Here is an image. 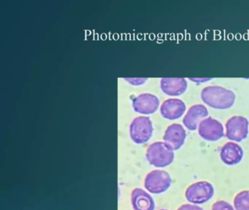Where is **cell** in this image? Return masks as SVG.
<instances>
[{"label": "cell", "mask_w": 249, "mask_h": 210, "mask_svg": "<svg viewBox=\"0 0 249 210\" xmlns=\"http://www.w3.org/2000/svg\"><path fill=\"white\" fill-rule=\"evenodd\" d=\"M201 98L211 107L226 109L234 105L235 94L234 92L225 88L212 86L204 88L201 92Z\"/></svg>", "instance_id": "obj_1"}, {"label": "cell", "mask_w": 249, "mask_h": 210, "mask_svg": "<svg viewBox=\"0 0 249 210\" xmlns=\"http://www.w3.org/2000/svg\"><path fill=\"white\" fill-rule=\"evenodd\" d=\"M147 160L155 167L163 168L169 166L174 160V150L170 145L162 141L153 143L146 150Z\"/></svg>", "instance_id": "obj_2"}, {"label": "cell", "mask_w": 249, "mask_h": 210, "mask_svg": "<svg viewBox=\"0 0 249 210\" xmlns=\"http://www.w3.org/2000/svg\"><path fill=\"white\" fill-rule=\"evenodd\" d=\"M131 139L136 144L147 142L152 137L153 124L149 117L140 116L135 118L129 126Z\"/></svg>", "instance_id": "obj_3"}, {"label": "cell", "mask_w": 249, "mask_h": 210, "mask_svg": "<svg viewBox=\"0 0 249 210\" xmlns=\"http://www.w3.org/2000/svg\"><path fill=\"white\" fill-rule=\"evenodd\" d=\"M172 184L171 176L164 170H154L146 175L144 186L148 192L160 194L169 189Z\"/></svg>", "instance_id": "obj_4"}, {"label": "cell", "mask_w": 249, "mask_h": 210, "mask_svg": "<svg viewBox=\"0 0 249 210\" xmlns=\"http://www.w3.org/2000/svg\"><path fill=\"white\" fill-rule=\"evenodd\" d=\"M214 195L212 184L206 181H199L188 187L186 191V200L195 204H202L211 200Z\"/></svg>", "instance_id": "obj_5"}, {"label": "cell", "mask_w": 249, "mask_h": 210, "mask_svg": "<svg viewBox=\"0 0 249 210\" xmlns=\"http://www.w3.org/2000/svg\"><path fill=\"white\" fill-rule=\"evenodd\" d=\"M249 134V121L243 116H233L226 123V137L229 140L240 142Z\"/></svg>", "instance_id": "obj_6"}, {"label": "cell", "mask_w": 249, "mask_h": 210, "mask_svg": "<svg viewBox=\"0 0 249 210\" xmlns=\"http://www.w3.org/2000/svg\"><path fill=\"white\" fill-rule=\"evenodd\" d=\"M198 131L199 136L207 141H217L224 136L222 124L211 117L205 118L199 123Z\"/></svg>", "instance_id": "obj_7"}, {"label": "cell", "mask_w": 249, "mask_h": 210, "mask_svg": "<svg viewBox=\"0 0 249 210\" xmlns=\"http://www.w3.org/2000/svg\"><path fill=\"white\" fill-rule=\"evenodd\" d=\"M160 106V99L151 93H141L132 100L134 110L138 113L149 115L154 113Z\"/></svg>", "instance_id": "obj_8"}, {"label": "cell", "mask_w": 249, "mask_h": 210, "mask_svg": "<svg viewBox=\"0 0 249 210\" xmlns=\"http://www.w3.org/2000/svg\"><path fill=\"white\" fill-rule=\"evenodd\" d=\"M186 133L180 124L173 123L169 125L164 133V142L170 145L173 150H178L183 145L186 140Z\"/></svg>", "instance_id": "obj_9"}, {"label": "cell", "mask_w": 249, "mask_h": 210, "mask_svg": "<svg viewBox=\"0 0 249 210\" xmlns=\"http://www.w3.org/2000/svg\"><path fill=\"white\" fill-rule=\"evenodd\" d=\"M186 106L183 101L178 99H168L163 102L160 108L161 115L166 119H178L184 114Z\"/></svg>", "instance_id": "obj_10"}, {"label": "cell", "mask_w": 249, "mask_h": 210, "mask_svg": "<svg viewBox=\"0 0 249 210\" xmlns=\"http://www.w3.org/2000/svg\"><path fill=\"white\" fill-rule=\"evenodd\" d=\"M208 115V109L204 105H193L189 108V111L183 118V124L190 131H195L199 126V123Z\"/></svg>", "instance_id": "obj_11"}, {"label": "cell", "mask_w": 249, "mask_h": 210, "mask_svg": "<svg viewBox=\"0 0 249 210\" xmlns=\"http://www.w3.org/2000/svg\"><path fill=\"white\" fill-rule=\"evenodd\" d=\"M220 157L225 164L233 166L241 161L243 157V150L237 143L230 141L221 147Z\"/></svg>", "instance_id": "obj_12"}, {"label": "cell", "mask_w": 249, "mask_h": 210, "mask_svg": "<svg viewBox=\"0 0 249 210\" xmlns=\"http://www.w3.org/2000/svg\"><path fill=\"white\" fill-rule=\"evenodd\" d=\"M134 210H154L155 202L151 195L141 188H135L131 195Z\"/></svg>", "instance_id": "obj_13"}, {"label": "cell", "mask_w": 249, "mask_h": 210, "mask_svg": "<svg viewBox=\"0 0 249 210\" xmlns=\"http://www.w3.org/2000/svg\"><path fill=\"white\" fill-rule=\"evenodd\" d=\"M160 86L161 90L168 96H180L187 89V82L184 78H162Z\"/></svg>", "instance_id": "obj_14"}, {"label": "cell", "mask_w": 249, "mask_h": 210, "mask_svg": "<svg viewBox=\"0 0 249 210\" xmlns=\"http://www.w3.org/2000/svg\"><path fill=\"white\" fill-rule=\"evenodd\" d=\"M235 210H249V191H243L236 195L234 199Z\"/></svg>", "instance_id": "obj_15"}, {"label": "cell", "mask_w": 249, "mask_h": 210, "mask_svg": "<svg viewBox=\"0 0 249 210\" xmlns=\"http://www.w3.org/2000/svg\"><path fill=\"white\" fill-rule=\"evenodd\" d=\"M212 210H234L230 203L225 201H218L214 203Z\"/></svg>", "instance_id": "obj_16"}, {"label": "cell", "mask_w": 249, "mask_h": 210, "mask_svg": "<svg viewBox=\"0 0 249 210\" xmlns=\"http://www.w3.org/2000/svg\"><path fill=\"white\" fill-rule=\"evenodd\" d=\"M126 81L130 84L133 85V86H140V85L144 84L145 82L148 80L147 78H124Z\"/></svg>", "instance_id": "obj_17"}, {"label": "cell", "mask_w": 249, "mask_h": 210, "mask_svg": "<svg viewBox=\"0 0 249 210\" xmlns=\"http://www.w3.org/2000/svg\"><path fill=\"white\" fill-rule=\"evenodd\" d=\"M178 210H204L199 206L194 205V204H186L180 206Z\"/></svg>", "instance_id": "obj_18"}, {"label": "cell", "mask_w": 249, "mask_h": 210, "mask_svg": "<svg viewBox=\"0 0 249 210\" xmlns=\"http://www.w3.org/2000/svg\"></svg>", "instance_id": "obj_19"}]
</instances>
